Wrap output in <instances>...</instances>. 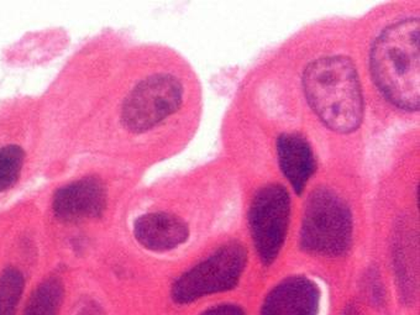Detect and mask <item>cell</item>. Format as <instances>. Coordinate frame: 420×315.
<instances>
[{"mask_svg":"<svg viewBox=\"0 0 420 315\" xmlns=\"http://www.w3.org/2000/svg\"><path fill=\"white\" fill-rule=\"evenodd\" d=\"M23 273L9 267L0 276V315H15L24 292Z\"/></svg>","mask_w":420,"mask_h":315,"instance_id":"obj_12","label":"cell"},{"mask_svg":"<svg viewBox=\"0 0 420 315\" xmlns=\"http://www.w3.org/2000/svg\"><path fill=\"white\" fill-rule=\"evenodd\" d=\"M291 197L281 185H264L249 209L250 231L261 261L269 266L282 250L288 231Z\"/></svg>","mask_w":420,"mask_h":315,"instance_id":"obj_6","label":"cell"},{"mask_svg":"<svg viewBox=\"0 0 420 315\" xmlns=\"http://www.w3.org/2000/svg\"><path fill=\"white\" fill-rule=\"evenodd\" d=\"M246 262L247 250L243 244H226L175 282L173 301L188 304L202 297L233 290L239 283Z\"/></svg>","mask_w":420,"mask_h":315,"instance_id":"obj_4","label":"cell"},{"mask_svg":"<svg viewBox=\"0 0 420 315\" xmlns=\"http://www.w3.org/2000/svg\"><path fill=\"white\" fill-rule=\"evenodd\" d=\"M107 207V188L97 177H86L59 189L52 203L54 213L64 223L98 218Z\"/></svg>","mask_w":420,"mask_h":315,"instance_id":"obj_7","label":"cell"},{"mask_svg":"<svg viewBox=\"0 0 420 315\" xmlns=\"http://www.w3.org/2000/svg\"><path fill=\"white\" fill-rule=\"evenodd\" d=\"M352 214L345 200L327 187L309 194L299 244L304 251L320 256L346 253L352 241Z\"/></svg>","mask_w":420,"mask_h":315,"instance_id":"obj_3","label":"cell"},{"mask_svg":"<svg viewBox=\"0 0 420 315\" xmlns=\"http://www.w3.org/2000/svg\"><path fill=\"white\" fill-rule=\"evenodd\" d=\"M342 315H362L361 311L357 309V307L355 306H347L345 308V311L342 313Z\"/></svg>","mask_w":420,"mask_h":315,"instance_id":"obj_15","label":"cell"},{"mask_svg":"<svg viewBox=\"0 0 420 315\" xmlns=\"http://www.w3.org/2000/svg\"><path fill=\"white\" fill-rule=\"evenodd\" d=\"M303 89L309 105L330 130L350 134L361 125V83L356 66L346 56H327L308 64Z\"/></svg>","mask_w":420,"mask_h":315,"instance_id":"obj_2","label":"cell"},{"mask_svg":"<svg viewBox=\"0 0 420 315\" xmlns=\"http://www.w3.org/2000/svg\"><path fill=\"white\" fill-rule=\"evenodd\" d=\"M201 315H245V313L240 307L234 304H223V306L210 308Z\"/></svg>","mask_w":420,"mask_h":315,"instance_id":"obj_14","label":"cell"},{"mask_svg":"<svg viewBox=\"0 0 420 315\" xmlns=\"http://www.w3.org/2000/svg\"><path fill=\"white\" fill-rule=\"evenodd\" d=\"M277 155L284 177L293 187L294 192L301 195L317 170L312 146L299 134H282L277 140Z\"/></svg>","mask_w":420,"mask_h":315,"instance_id":"obj_10","label":"cell"},{"mask_svg":"<svg viewBox=\"0 0 420 315\" xmlns=\"http://www.w3.org/2000/svg\"><path fill=\"white\" fill-rule=\"evenodd\" d=\"M24 161L25 152L20 146L8 145L0 149V193L19 180Z\"/></svg>","mask_w":420,"mask_h":315,"instance_id":"obj_13","label":"cell"},{"mask_svg":"<svg viewBox=\"0 0 420 315\" xmlns=\"http://www.w3.org/2000/svg\"><path fill=\"white\" fill-rule=\"evenodd\" d=\"M320 291L304 276L286 278L271 291L261 315H317Z\"/></svg>","mask_w":420,"mask_h":315,"instance_id":"obj_8","label":"cell"},{"mask_svg":"<svg viewBox=\"0 0 420 315\" xmlns=\"http://www.w3.org/2000/svg\"><path fill=\"white\" fill-rule=\"evenodd\" d=\"M134 235L147 250L165 252L178 248L189 238L188 224L175 214L150 213L137 219Z\"/></svg>","mask_w":420,"mask_h":315,"instance_id":"obj_9","label":"cell"},{"mask_svg":"<svg viewBox=\"0 0 420 315\" xmlns=\"http://www.w3.org/2000/svg\"><path fill=\"white\" fill-rule=\"evenodd\" d=\"M183 87L171 74L147 77L127 96L122 105V122L127 130L141 134L151 130L181 108Z\"/></svg>","mask_w":420,"mask_h":315,"instance_id":"obj_5","label":"cell"},{"mask_svg":"<svg viewBox=\"0 0 420 315\" xmlns=\"http://www.w3.org/2000/svg\"><path fill=\"white\" fill-rule=\"evenodd\" d=\"M64 299V285L59 278L42 282L30 297L24 315H57Z\"/></svg>","mask_w":420,"mask_h":315,"instance_id":"obj_11","label":"cell"},{"mask_svg":"<svg viewBox=\"0 0 420 315\" xmlns=\"http://www.w3.org/2000/svg\"><path fill=\"white\" fill-rule=\"evenodd\" d=\"M372 77L382 94L403 110L419 109L420 21L401 20L377 38L370 56Z\"/></svg>","mask_w":420,"mask_h":315,"instance_id":"obj_1","label":"cell"}]
</instances>
